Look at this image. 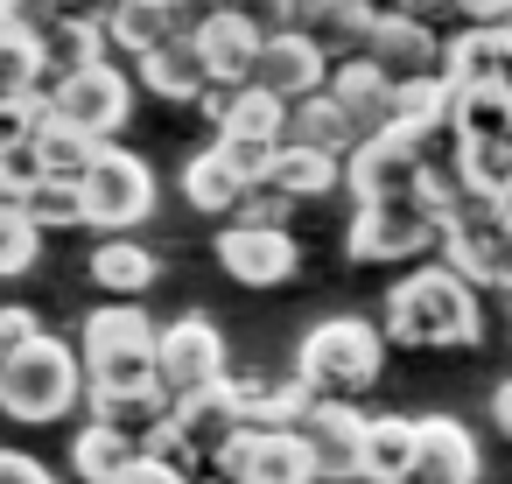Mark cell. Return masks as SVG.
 <instances>
[{"label": "cell", "instance_id": "cell-1", "mask_svg": "<svg viewBox=\"0 0 512 484\" xmlns=\"http://www.w3.org/2000/svg\"><path fill=\"white\" fill-rule=\"evenodd\" d=\"M379 330L386 344H407V351H470L484 337V309H477V288L435 260L386 288Z\"/></svg>", "mask_w": 512, "mask_h": 484}, {"label": "cell", "instance_id": "cell-2", "mask_svg": "<svg viewBox=\"0 0 512 484\" xmlns=\"http://www.w3.org/2000/svg\"><path fill=\"white\" fill-rule=\"evenodd\" d=\"M78 358H85V386H92V400L162 393V330H155L148 309H134V302L92 309L85 330H78Z\"/></svg>", "mask_w": 512, "mask_h": 484}, {"label": "cell", "instance_id": "cell-3", "mask_svg": "<svg viewBox=\"0 0 512 484\" xmlns=\"http://www.w3.org/2000/svg\"><path fill=\"white\" fill-rule=\"evenodd\" d=\"M78 400H92L78 344H64V337L43 330L36 344H22V351L0 358V414H8V421L43 428V421H64Z\"/></svg>", "mask_w": 512, "mask_h": 484}, {"label": "cell", "instance_id": "cell-4", "mask_svg": "<svg viewBox=\"0 0 512 484\" xmlns=\"http://www.w3.org/2000/svg\"><path fill=\"white\" fill-rule=\"evenodd\" d=\"M295 372L316 386V400H358V393L379 386V372H386V330L365 323V316H323V323L302 337Z\"/></svg>", "mask_w": 512, "mask_h": 484}, {"label": "cell", "instance_id": "cell-5", "mask_svg": "<svg viewBox=\"0 0 512 484\" xmlns=\"http://www.w3.org/2000/svg\"><path fill=\"white\" fill-rule=\"evenodd\" d=\"M442 267L463 274L477 295H512V225L498 211V197H463L449 211V232H442Z\"/></svg>", "mask_w": 512, "mask_h": 484}, {"label": "cell", "instance_id": "cell-6", "mask_svg": "<svg viewBox=\"0 0 512 484\" xmlns=\"http://www.w3.org/2000/svg\"><path fill=\"white\" fill-rule=\"evenodd\" d=\"M344 246H351V260H365V267H379V260H421V253H442V218H435L421 197L358 204Z\"/></svg>", "mask_w": 512, "mask_h": 484}, {"label": "cell", "instance_id": "cell-7", "mask_svg": "<svg viewBox=\"0 0 512 484\" xmlns=\"http://www.w3.org/2000/svg\"><path fill=\"white\" fill-rule=\"evenodd\" d=\"M288 113H295V106H281L274 92L246 85V92H239V106H232V120L211 134V148H218V155H225L246 183H267L274 155L288 148Z\"/></svg>", "mask_w": 512, "mask_h": 484}, {"label": "cell", "instance_id": "cell-8", "mask_svg": "<svg viewBox=\"0 0 512 484\" xmlns=\"http://www.w3.org/2000/svg\"><path fill=\"white\" fill-rule=\"evenodd\" d=\"M85 197H92V225L120 239V232H134V225L155 211V169H148L134 148L106 141V155H99L92 176H85Z\"/></svg>", "mask_w": 512, "mask_h": 484}, {"label": "cell", "instance_id": "cell-9", "mask_svg": "<svg viewBox=\"0 0 512 484\" xmlns=\"http://www.w3.org/2000/svg\"><path fill=\"white\" fill-rule=\"evenodd\" d=\"M232 372H225V330L211 316H176L162 323V393L169 400H197V393H218Z\"/></svg>", "mask_w": 512, "mask_h": 484}, {"label": "cell", "instance_id": "cell-10", "mask_svg": "<svg viewBox=\"0 0 512 484\" xmlns=\"http://www.w3.org/2000/svg\"><path fill=\"white\" fill-rule=\"evenodd\" d=\"M43 106H50L57 120H71V127H85V134H99V141H113V134L127 127V113H134V78H127L120 64H99V71H78V78H57V85L43 92Z\"/></svg>", "mask_w": 512, "mask_h": 484}, {"label": "cell", "instance_id": "cell-11", "mask_svg": "<svg viewBox=\"0 0 512 484\" xmlns=\"http://www.w3.org/2000/svg\"><path fill=\"white\" fill-rule=\"evenodd\" d=\"M218 477H232V484H323V470H316L302 428H246V435L225 449Z\"/></svg>", "mask_w": 512, "mask_h": 484}, {"label": "cell", "instance_id": "cell-12", "mask_svg": "<svg viewBox=\"0 0 512 484\" xmlns=\"http://www.w3.org/2000/svg\"><path fill=\"white\" fill-rule=\"evenodd\" d=\"M330 71H337V64H330V50H323L316 36H302V29H281V36H267L253 85H260V92H274L281 106H302V99L330 92Z\"/></svg>", "mask_w": 512, "mask_h": 484}, {"label": "cell", "instance_id": "cell-13", "mask_svg": "<svg viewBox=\"0 0 512 484\" xmlns=\"http://www.w3.org/2000/svg\"><path fill=\"white\" fill-rule=\"evenodd\" d=\"M365 428H372V414H358L351 400H316V407H309L302 442H309L323 484H351V477H365Z\"/></svg>", "mask_w": 512, "mask_h": 484}, {"label": "cell", "instance_id": "cell-14", "mask_svg": "<svg viewBox=\"0 0 512 484\" xmlns=\"http://www.w3.org/2000/svg\"><path fill=\"white\" fill-rule=\"evenodd\" d=\"M477 470H484L477 435H470L463 421H449V414H421L414 463H407V477H393V484H477Z\"/></svg>", "mask_w": 512, "mask_h": 484}, {"label": "cell", "instance_id": "cell-15", "mask_svg": "<svg viewBox=\"0 0 512 484\" xmlns=\"http://www.w3.org/2000/svg\"><path fill=\"white\" fill-rule=\"evenodd\" d=\"M218 267H225L239 288H281V281L302 267V253H295V239H288V232L225 225V232H218Z\"/></svg>", "mask_w": 512, "mask_h": 484}, {"label": "cell", "instance_id": "cell-16", "mask_svg": "<svg viewBox=\"0 0 512 484\" xmlns=\"http://www.w3.org/2000/svg\"><path fill=\"white\" fill-rule=\"evenodd\" d=\"M442 78L456 92H512V29H456L442 43Z\"/></svg>", "mask_w": 512, "mask_h": 484}, {"label": "cell", "instance_id": "cell-17", "mask_svg": "<svg viewBox=\"0 0 512 484\" xmlns=\"http://www.w3.org/2000/svg\"><path fill=\"white\" fill-rule=\"evenodd\" d=\"M442 43L449 36H435V29H421V22H407L400 8H386L379 22H372V43H365V57L393 78V85H407V78H428V71H442Z\"/></svg>", "mask_w": 512, "mask_h": 484}, {"label": "cell", "instance_id": "cell-18", "mask_svg": "<svg viewBox=\"0 0 512 484\" xmlns=\"http://www.w3.org/2000/svg\"><path fill=\"white\" fill-rule=\"evenodd\" d=\"M330 99L351 113V127L372 141V134H386L393 120H400V85L372 64V57H351V64H337L330 71Z\"/></svg>", "mask_w": 512, "mask_h": 484}, {"label": "cell", "instance_id": "cell-19", "mask_svg": "<svg viewBox=\"0 0 512 484\" xmlns=\"http://www.w3.org/2000/svg\"><path fill=\"white\" fill-rule=\"evenodd\" d=\"M190 43L204 50V71H211V85H253V71H260V50H267V29L225 8V15H218L211 29H197Z\"/></svg>", "mask_w": 512, "mask_h": 484}, {"label": "cell", "instance_id": "cell-20", "mask_svg": "<svg viewBox=\"0 0 512 484\" xmlns=\"http://www.w3.org/2000/svg\"><path fill=\"white\" fill-rule=\"evenodd\" d=\"M232 400H239V421L246 428H302L309 407H316V386L302 372H281V379H232Z\"/></svg>", "mask_w": 512, "mask_h": 484}, {"label": "cell", "instance_id": "cell-21", "mask_svg": "<svg viewBox=\"0 0 512 484\" xmlns=\"http://www.w3.org/2000/svg\"><path fill=\"white\" fill-rule=\"evenodd\" d=\"M134 85H148L155 99L197 106V99H204V85H211V71H204V50H197L190 36H176V43H162L155 57H141V64H134Z\"/></svg>", "mask_w": 512, "mask_h": 484}, {"label": "cell", "instance_id": "cell-22", "mask_svg": "<svg viewBox=\"0 0 512 484\" xmlns=\"http://www.w3.org/2000/svg\"><path fill=\"white\" fill-rule=\"evenodd\" d=\"M288 141H295V148H316V155H330V162H351V155L365 148V134L351 127V113H344L330 92H316V99H302V106L288 113Z\"/></svg>", "mask_w": 512, "mask_h": 484}, {"label": "cell", "instance_id": "cell-23", "mask_svg": "<svg viewBox=\"0 0 512 484\" xmlns=\"http://www.w3.org/2000/svg\"><path fill=\"white\" fill-rule=\"evenodd\" d=\"M92 281L113 295V302H134V295H148L155 281H162V260H155V246H141V239H99V253H92Z\"/></svg>", "mask_w": 512, "mask_h": 484}, {"label": "cell", "instance_id": "cell-24", "mask_svg": "<svg viewBox=\"0 0 512 484\" xmlns=\"http://www.w3.org/2000/svg\"><path fill=\"white\" fill-rule=\"evenodd\" d=\"M106 50H113L106 22L64 15V22H57V29L43 36V71H50V85H57V78H78V71H99V64H113Z\"/></svg>", "mask_w": 512, "mask_h": 484}, {"label": "cell", "instance_id": "cell-25", "mask_svg": "<svg viewBox=\"0 0 512 484\" xmlns=\"http://www.w3.org/2000/svg\"><path fill=\"white\" fill-rule=\"evenodd\" d=\"M372 8H358V0H309L302 8V36H316L337 64H351V57H365V43H372Z\"/></svg>", "mask_w": 512, "mask_h": 484}, {"label": "cell", "instance_id": "cell-26", "mask_svg": "<svg viewBox=\"0 0 512 484\" xmlns=\"http://www.w3.org/2000/svg\"><path fill=\"white\" fill-rule=\"evenodd\" d=\"M134 463H141V442L120 435V428H106V421H85L78 442H71V470H78L85 484H120Z\"/></svg>", "mask_w": 512, "mask_h": 484}, {"label": "cell", "instance_id": "cell-27", "mask_svg": "<svg viewBox=\"0 0 512 484\" xmlns=\"http://www.w3.org/2000/svg\"><path fill=\"white\" fill-rule=\"evenodd\" d=\"M36 148H43V169H50L57 183H85V176H92V162L106 155V141H99V134H85V127H71V120H57L50 106H43Z\"/></svg>", "mask_w": 512, "mask_h": 484}, {"label": "cell", "instance_id": "cell-28", "mask_svg": "<svg viewBox=\"0 0 512 484\" xmlns=\"http://www.w3.org/2000/svg\"><path fill=\"white\" fill-rule=\"evenodd\" d=\"M106 36H113V50H127L141 64L162 43H176V15H169V0H120V15L106 22Z\"/></svg>", "mask_w": 512, "mask_h": 484}, {"label": "cell", "instance_id": "cell-29", "mask_svg": "<svg viewBox=\"0 0 512 484\" xmlns=\"http://www.w3.org/2000/svg\"><path fill=\"white\" fill-rule=\"evenodd\" d=\"M267 183L281 190V197H330V190H344V162H330V155H316V148H281L274 155V169H267Z\"/></svg>", "mask_w": 512, "mask_h": 484}, {"label": "cell", "instance_id": "cell-30", "mask_svg": "<svg viewBox=\"0 0 512 484\" xmlns=\"http://www.w3.org/2000/svg\"><path fill=\"white\" fill-rule=\"evenodd\" d=\"M246 190H253V183H246V176H239V169H232L218 148H204V155L183 169V197H190L197 211H211V218H232Z\"/></svg>", "mask_w": 512, "mask_h": 484}, {"label": "cell", "instance_id": "cell-31", "mask_svg": "<svg viewBox=\"0 0 512 484\" xmlns=\"http://www.w3.org/2000/svg\"><path fill=\"white\" fill-rule=\"evenodd\" d=\"M414 442H421V421H407V414H372V428H365V477H372V484L407 477Z\"/></svg>", "mask_w": 512, "mask_h": 484}, {"label": "cell", "instance_id": "cell-32", "mask_svg": "<svg viewBox=\"0 0 512 484\" xmlns=\"http://www.w3.org/2000/svg\"><path fill=\"white\" fill-rule=\"evenodd\" d=\"M50 71H43V36L0 29V99H43Z\"/></svg>", "mask_w": 512, "mask_h": 484}, {"label": "cell", "instance_id": "cell-33", "mask_svg": "<svg viewBox=\"0 0 512 484\" xmlns=\"http://www.w3.org/2000/svg\"><path fill=\"white\" fill-rule=\"evenodd\" d=\"M22 211L36 218V232H71V225H92V197H85V183H43L36 197H22Z\"/></svg>", "mask_w": 512, "mask_h": 484}, {"label": "cell", "instance_id": "cell-34", "mask_svg": "<svg viewBox=\"0 0 512 484\" xmlns=\"http://www.w3.org/2000/svg\"><path fill=\"white\" fill-rule=\"evenodd\" d=\"M456 141H505L512 134V92H456Z\"/></svg>", "mask_w": 512, "mask_h": 484}, {"label": "cell", "instance_id": "cell-35", "mask_svg": "<svg viewBox=\"0 0 512 484\" xmlns=\"http://www.w3.org/2000/svg\"><path fill=\"white\" fill-rule=\"evenodd\" d=\"M449 120H456V85L442 71L400 85V127H449Z\"/></svg>", "mask_w": 512, "mask_h": 484}, {"label": "cell", "instance_id": "cell-36", "mask_svg": "<svg viewBox=\"0 0 512 484\" xmlns=\"http://www.w3.org/2000/svg\"><path fill=\"white\" fill-rule=\"evenodd\" d=\"M36 253H43V232H36V218H29L22 204H0V281L29 274V267H36Z\"/></svg>", "mask_w": 512, "mask_h": 484}, {"label": "cell", "instance_id": "cell-37", "mask_svg": "<svg viewBox=\"0 0 512 484\" xmlns=\"http://www.w3.org/2000/svg\"><path fill=\"white\" fill-rule=\"evenodd\" d=\"M288 211H295V197H281L274 183H253V190L239 197V211H232V225H260V232H288Z\"/></svg>", "mask_w": 512, "mask_h": 484}, {"label": "cell", "instance_id": "cell-38", "mask_svg": "<svg viewBox=\"0 0 512 484\" xmlns=\"http://www.w3.org/2000/svg\"><path fill=\"white\" fill-rule=\"evenodd\" d=\"M64 22V0H0V29H22V36H50Z\"/></svg>", "mask_w": 512, "mask_h": 484}, {"label": "cell", "instance_id": "cell-39", "mask_svg": "<svg viewBox=\"0 0 512 484\" xmlns=\"http://www.w3.org/2000/svg\"><path fill=\"white\" fill-rule=\"evenodd\" d=\"M393 8H400L407 22H421V29H435V36H442V29L456 36V29H463V0H393Z\"/></svg>", "mask_w": 512, "mask_h": 484}, {"label": "cell", "instance_id": "cell-40", "mask_svg": "<svg viewBox=\"0 0 512 484\" xmlns=\"http://www.w3.org/2000/svg\"><path fill=\"white\" fill-rule=\"evenodd\" d=\"M43 127V99H0V148H15Z\"/></svg>", "mask_w": 512, "mask_h": 484}, {"label": "cell", "instance_id": "cell-41", "mask_svg": "<svg viewBox=\"0 0 512 484\" xmlns=\"http://www.w3.org/2000/svg\"><path fill=\"white\" fill-rule=\"evenodd\" d=\"M169 15H176V36H197L225 15V0H169Z\"/></svg>", "mask_w": 512, "mask_h": 484}, {"label": "cell", "instance_id": "cell-42", "mask_svg": "<svg viewBox=\"0 0 512 484\" xmlns=\"http://www.w3.org/2000/svg\"><path fill=\"white\" fill-rule=\"evenodd\" d=\"M0 484H57L29 449H0Z\"/></svg>", "mask_w": 512, "mask_h": 484}, {"label": "cell", "instance_id": "cell-43", "mask_svg": "<svg viewBox=\"0 0 512 484\" xmlns=\"http://www.w3.org/2000/svg\"><path fill=\"white\" fill-rule=\"evenodd\" d=\"M239 92H246V85H204V99H197V113L211 120V134H218V127L232 120V106H239Z\"/></svg>", "mask_w": 512, "mask_h": 484}, {"label": "cell", "instance_id": "cell-44", "mask_svg": "<svg viewBox=\"0 0 512 484\" xmlns=\"http://www.w3.org/2000/svg\"><path fill=\"white\" fill-rule=\"evenodd\" d=\"M512 0H463V29H505Z\"/></svg>", "mask_w": 512, "mask_h": 484}, {"label": "cell", "instance_id": "cell-45", "mask_svg": "<svg viewBox=\"0 0 512 484\" xmlns=\"http://www.w3.org/2000/svg\"><path fill=\"white\" fill-rule=\"evenodd\" d=\"M120 484H197V477H183V470H176V463H162V456H141Z\"/></svg>", "mask_w": 512, "mask_h": 484}, {"label": "cell", "instance_id": "cell-46", "mask_svg": "<svg viewBox=\"0 0 512 484\" xmlns=\"http://www.w3.org/2000/svg\"><path fill=\"white\" fill-rule=\"evenodd\" d=\"M491 421H498V435L512 442V379H498V393H491Z\"/></svg>", "mask_w": 512, "mask_h": 484}, {"label": "cell", "instance_id": "cell-47", "mask_svg": "<svg viewBox=\"0 0 512 484\" xmlns=\"http://www.w3.org/2000/svg\"><path fill=\"white\" fill-rule=\"evenodd\" d=\"M358 8H372V15H386V8H393V0H358Z\"/></svg>", "mask_w": 512, "mask_h": 484}, {"label": "cell", "instance_id": "cell-48", "mask_svg": "<svg viewBox=\"0 0 512 484\" xmlns=\"http://www.w3.org/2000/svg\"><path fill=\"white\" fill-rule=\"evenodd\" d=\"M498 211H505V225H512V190H505V197H498Z\"/></svg>", "mask_w": 512, "mask_h": 484}, {"label": "cell", "instance_id": "cell-49", "mask_svg": "<svg viewBox=\"0 0 512 484\" xmlns=\"http://www.w3.org/2000/svg\"><path fill=\"white\" fill-rule=\"evenodd\" d=\"M197 484H232V477H218V470H211V477H197Z\"/></svg>", "mask_w": 512, "mask_h": 484}, {"label": "cell", "instance_id": "cell-50", "mask_svg": "<svg viewBox=\"0 0 512 484\" xmlns=\"http://www.w3.org/2000/svg\"><path fill=\"white\" fill-rule=\"evenodd\" d=\"M0 204H8V183H0Z\"/></svg>", "mask_w": 512, "mask_h": 484}, {"label": "cell", "instance_id": "cell-51", "mask_svg": "<svg viewBox=\"0 0 512 484\" xmlns=\"http://www.w3.org/2000/svg\"><path fill=\"white\" fill-rule=\"evenodd\" d=\"M295 8H309V0H295Z\"/></svg>", "mask_w": 512, "mask_h": 484}, {"label": "cell", "instance_id": "cell-52", "mask_svg": "<svg viewBox=\"0 0 512 484\" xmlns=\"http://www.w3.org/2000/svg\"><path fill=\"white\" fill-rule=\"evenodd\" d=\"M505 309H512V295H505Z\"/></svg>", "mask_w": 512, "mask_h": 484}, {"label": "cell", "instance_id": "cell-53", "mask_svg": "<svg viewBox=\"0 0 512 484\" xmlns=\"http://www.w3.org/2000/svg\"><path fill=\"white\" fill-rule=\"evenodd\" d=\"M0 358H8V351H0Z\"/></svg>", "mask_w": 512, "mask_h": 484}, {"label": "cell", "instance_id": "cell-54", "mask_svg": "<svg viewBox=\"0 0 512 484\" xmlns=\"http://www.w3.org/2000/svg\"><path fill=\"white\" fill-rule=\"evenodd\" d=\"M505 29H512V22H505Z\"/></svg>", "mask_w": 512, "mask_h": 484}]
</instances>
